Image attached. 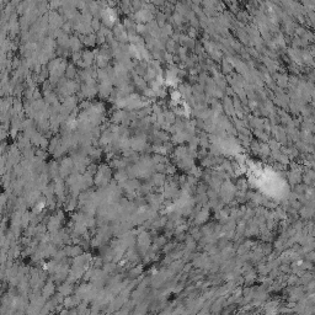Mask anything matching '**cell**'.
Masks as SVG:
<instances>
[{
    "instance_id": "2",
    "label": "cell",
    "mask_w": 315,
    "mask_h": 315,
    "mask_svg": "<svg viewBox=\"0 0 315 315\" xmlns=\"http://www.w3.org/2000/svg\"><path fill=\"white\" fill-rule=\"evenodd\" d=\"M0 300H1V293H0Z\"/></svg>"
},
{
    "instance_id": "1",
    "label": "cell",
    "mask_w": 315,
    "mask_h": 315,
    "mask_svg": "<svg viewBox=\"0 0 315 315\" xmlns=\"http://www.w3.org/2000/svg\"><path fill=\"white\" fill-rule=\"evenodd\" d=\"M53 290H54V287H53V284H52V283L47 284V286L44 287V290H43V294H44V297L52 295V294H53Z\"/></svg>"
}]
</instances>
